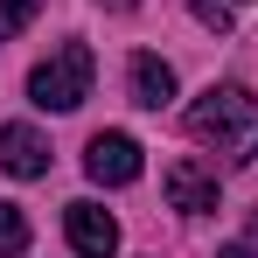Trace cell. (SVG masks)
<instances>
[{"label": "cell", "mask_w": 258, "mask_h": 258, "mask_svg": "<svg viewBox=\"0 0 258 258\" xmlns=\"http://www.w3.org/2000/svg\"><path fill=\"white\" fill-rule=\"evenodd\" d=\"M98 7H119V14H126V7H133V0H98Z\"/></svg>", "instance_id": "cell-12"}, {"label": "cell", "mask_w": 258, "mask_h": 258, "mask_svg": "<svg viewBox=\"0 0 258 258\" xmlns=\"http://www.w3.org/2000/svg\"><path fill=\"white\" fill-rule=\"evenodd\" d=\"M216 258H258V244H223Z\"/></svg>", "instance_id": "cell-11"}, {"label": "cell", "mask_w": 258, "mask_h": 258, "mask_svg": "<svg viewBox=\"0 0 258 258\" xmlns=\"http://www.w3.org/2000/svg\"><path fill=\"white\" fill-rule=\"evenodd\" d=\"M174 98V70L161 56H133V105H147V112H161Z\"/></svg>", "instance_id": "cell-7"}, {"label": "cell", "mask_w": 258, "mask_h": 258, "mask_svg": "<svg viewBox=\"0 0 258 258\" xmlns=\"http://www.w3.org/2000/svg\"><path fill=\"white\" fill-rule=\"evenodd\" d=\"M168 203H174L181 216H210V210H216V174L203 168V161H188V154L168 161Z\"/></svg>", "instance_id": "cell-5"}, {"label": "cell", "mask_w": 258, "mask_h": 258, "mask_svg": "<svg viewBox=\"0 0 258 258\" xmlns=\"http://www.w3.org/2000/svg\"><path fill=\"white\" fill-rule=\"evenodd\" d=\"M21 251H28V216L14 203H0V258H21Z\"/></svg>", "instance_id": "cell-8"}, {"label": "cell", "mask_w": 258, "mask_h": 258, "mask_svg": "<svg viewBox=\"0 0 258 258\" xmlns=\"http://www.w3.org/2000/svg\"><path fill=\"white\" fill-rule=\"evenodd\" d=\"M84 174L98 181V188L140 181V140H133V133H98V140L84 147Z\"/></svg>", "instance_id": "cell-3"}, {"label": "cell", "mask_w": 258, "mask_h": 258, "mask_svg": "<svg viewBox=\"0 0 258 258\" xmlns=\"http://www.w3.org/2000/svg\"><path fill=\"white\" fill-rule=\"evenodd\" d=\"M188 133L203 147H216L223 161H251L258 154V98L244 84H210L188 105Z\"/></svg>", "instance_id": "cell-1"}, {"label": "cell", "mask_w": 258, "mask_h": 258, "mask_svg": "<svg viewBox=\"0 0 258 258\" xmlns=\"http://www.w3.org/2000/svg\"><path fill=\"white\" fill-rule=\"evenodd\" d=\"M63 230H70V251L77 258H112L119 251V223L98 210V203H70L63 210Z\"/></svg>", "instance_id": "cell-4"}, {"label": "cell", "mask_w": 258, "mask_h": 258, "mask_svg": "<svg viewBox=\"0 0 258 258\" xmlns=\"http://www.w3.org/2000/svg\"><path fill=\"white\" fill-rule=\"evenodd\" d=\"M91 77H98V63H91L84 42H56L35 63V77H28V98L42 105V112H77L91 98Z\"/></svg>", "instance_id": "cell-2"}, {"label": "cell", "mask_w": 258, "mask_h": 258, "mask_svg": "<svg viewBox=\"0 0 258 258\" xmlns=\"http://www.w3.org/2000/svg\"><path fill=\"white\" fill-rule=\"evenodd\" d=\"M196 21L223 35V28H230V0H196Z\"/></svg>", "instance_id": "cell-10"}, {"label": "cell", "mask_w": 258, "mask_h": 258, "mask_svg": "<svg viewBox=\"0 0 258 258\" xmlns=\"http://www.w3.org/2000/svg\"><path fill=\"white\" fill-rule=\"evenodd\" d=\"M0 168L21 174V181L49 174V140H42L35 126H0Z\"/></svg>", "instance_id": "cell-6"}, {"label": "cell", "mask_w": 258, "mask_h": 258, "mask_svg": "<svg viewBox=\"0 0 258 258\" xmlns=\"http://www.w3.org/2000/svg\"><path fill=\"white\" fill-rule=\"evenodd\" d=\"M35 7H42V0H0V42H14V35L35 21Z\"/></svg>", "instance_id": "cell-9"}]
</instances>
